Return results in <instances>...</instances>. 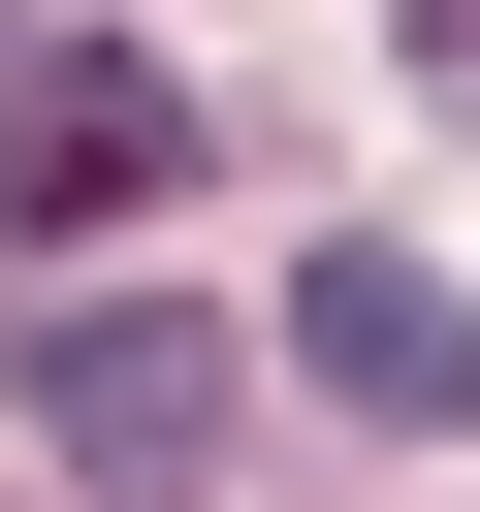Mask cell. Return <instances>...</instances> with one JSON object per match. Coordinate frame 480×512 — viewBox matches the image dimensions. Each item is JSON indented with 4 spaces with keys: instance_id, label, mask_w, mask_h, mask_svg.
Wrapping results in <instances>:
<instances>
[{
    "instance_id": "cell-2",
    "label": "cell",
    "mask_w": 480,
    "mask_h": 512,
    "mask_svg": "<svg viewBox=\"0 0 480 512\" xmlns=\"http://www.w3.org/2000/svg\"><path fill=\"white\" fill-rule=\"evenodd\" d=\"M32 448L64 480H224V320H160V288H96V320H32Z\"/></svg>"
},
{
    "instance_id": "cell-3",
    "label": "cell",
    "mask_w": 480,
    "mask_h": 512,
    "mask_svg": "<svg viewBox=\"0 0 480 512\" xmlns=\"http://www.w3.org/2000/svg\"><path fill=\"white\" fill-rule=\"evenodd\" d=\"M288 384L384 416V448H448V416H480V320H448L416 256H320V288H288Z\"/></svg>"
},
{
    "instance_id": "cell-1",
    "label": "cell",
    "mask_w": 480,
    "mask_h": 512,
    "mask_svg": "<svg viewBox=\"0 0 480 512\" xmlns=\"http://www.w3.org/2000/svg\"><path fill=\"white\" fill-rule=\"evenodd\" d=\"M192 192V96L128 32H0V224H160Z\"/></svg>"
}]
</instances>
